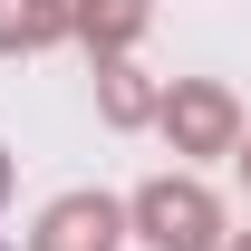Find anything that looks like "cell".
<instances>
[{
	"label": "cell",
	"mask_w": 251,
	"mask_h": 251,
	"mask_svg": "<svg viewBox=\"0 0 251 251\" xmlns=\"http://www.w3.org/2000/svg\"><path fill=\"white\" fill-rule=\"evenodd\" d=\"M145 20H155V0H77V29L68 39H87V58H116V49L145 39Z\"/></svg>",
	"instance_id": "cell-6"
},
{
	"label": "cell",
	"mask_w": 251,
	"mask_h": 251,
	"mask_svg": "<svg viewBox=\"0 0 251 251\" xmlns=\"http://www.w3.org/2000/svg\"><path fill=\"white\" fill-rule=\"evenodd\" d=\"M222 251H251V232H232V242H222Z\"/></svg>",
	"instance_id": "cell-9"
},
{
	"label": "cell",
	"mask_w": 251,
	"mask_h": 251,
	"mask_svg": "<svg viewBox=\"0 0 251 251\" xmlns=\"http://www.w3.org/2000/svg\"><path fill=\"white\" fill-rule=\"evenodd\" d=\"M232 164H242V184H251V126H242V145H232Z\"/></svg>",
	"instance_id": "cell-7"
},
{
	"label": "cell",
	"mask_w": 251,
	"mask_h": 251,
	"mask_svg": "<svg viewBox=\"0 0 251 251\" xmlns=\"http://www.w3.org/2000/svg\"><path fill=\"white\" fill-rule=\"evenodd\" d=\"M126 242V203L116 193H58L29 222V251H116Z\"/></svg>",
	"instance_id": "cell-3"
},
{
	"label": "cell",
	"mask_w": 251,
	"mask_h": 251,
	"mask_svg": "<svg viewBox=\"0 0 251 251\" xmlns=\"http://www.w3.org/2000/svg\"><path fill=\"white\" fill-rule=\"evenodd\" d=\"M155 126H164L174 155H232V145H242V106H232L222 77H174L164 106H155Z\"/></svg>",
	"instance_id": "cell-2"
},
{
	"label": "cell",
	"mask_w": 251,
	"mask_h": 251,
	"mask_svg": "<svg viewBox=\"0 0 251 251\" xmlns=\"http://www.w3.org/2000/svg\"><path fill=\"white\" fill-rule=\"evenodd\" d=\"M155 106H164V87L135 68V49L97 58V116H106V126H155Z\"/></svg>",
	"instance_id": "cell-4"
},
{
	"label": "cell",
	"mask_w": 251,
	"mask_h": 251,
	"mask_svg": "<svg viewBox=\"0 0 251 251\" xmlns=\"http://www.w3.org/2000/svg\"><path fill=\"white\" fill-rule=\"evenodd\" d=\"M0 203H10V155H0Z\"/></svg>",
	"instance_id": "cell-8"
},
{
	"label": "cell",
	"mask_w": 251,
	"mask_h": 251,
	"mask_svg": "<svg viewBox=\"0 0 251 251\" xmlns=\"http://www.w3.org/2000/svg\"><path fill=\"white\" fill-rule=\"evenodd\" d=\"M68 29H77V0H0V58L58 49Z\"/></svg>",
	"instance_id": "cell-5"
},
{
	"label": "cell",
	"mask_w": 251,
	"mask_h": 251,
	"mask_svg": "<svg viewBox=\"0 0 251 251\" xmlns=\"http://www.w3.org/2000/svg\"><path fill=\"white\" fill-rule=\"evenodd\" d=\"M126 232L135 242H155V251H222L232 232H222V203L193 174H155V184L126 203Z\"/></svg>",
	"instance_id": "cell-1"
}]
</instances>
